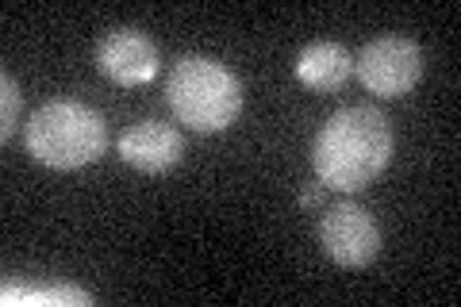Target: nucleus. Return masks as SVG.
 Here are the masks:
<instances>
[{
	"mask_svg": "<svg viewBox=\"0 0 461 307\" xmlns=\"http://www.w3.org/2000/svg\"><path fill=\"white\" fill-rule=\"evenodd\" d=\"M0 96H5V108H0V139L12 142V135H16V120H20V85L12 73H0Z\"/></svg>",
	"mask_w": 461,
	"mask_h": 307,
	"instance_id": "obj_9",
	"label": "nucleus"
},
{
	"mask_svg": "<svg viewBox=\"0 0 461 307\" xmlns=\"http://www.w3.org/2000/svg\"><path fill=\"white\" fill-rule=\"evenodd\" d=\"M120 158L139 173H166L185 158V139L173 123L142 120L120 135Z\"/></svg>",
	"mask_w": 461,
	"mask_h": 307,
	"instance_id": "obj_7",
	"label": "nucleus"
},
{
	"mask_svg": "<svg viewBox=\"0 0 461 307\" xmlns=\"http://www.w3.org/2000/svg\"><path fill=\"white\" fill-rule=\"evenodd\" d=\"M354 73L373 96H384V100L403 96L423 77V47L403 35H381L362 47Z\"/></svg>",
	"mask_w": 461,
	"mask_h": 307,
	"instance_id": "obj_4",
	"label": "nucleus"
},
{
	"mask_svg": "<svg viewBox=\"0 0 461 307\" xmlns=\"http://www.w3.org/2000/svg\"><path fill=\"white\" fill-rule=\"evenodd\" d=\"M323 188L327 185H320V181L304 185V188H300V203H304V208H320V203H323Z\"/></svg>",
	"mask_w": 461,
	"mask_h": 307,
	"instance_id": "obj_11",
	"label": "nucleus"
},
{
	"mask_svg": "<svg viewBox=\"0 0 461 307\" xmlns=\"http://www.w3.org/2000/svg\"><path fill=\"white\" fill-rule=\"evenodd\" d=\"M320 242L346 269H366L373 257L381 254V230L373 223V215L357 203H330L320 219Z\"/></svg>",
	"mask_w": 461,
	"mask_h": 307,
	"instance_id": "obj_5",
	"label": "nucleus"
},
{
	"mask_svg": "<svg viewBox=\"0 0 461 307\" xmlns=\"http://www.w3.org/2000/svg\"><path fill=\"white\" fill-rule=\"evenodd\" d=\"M23 142L39 166L81 169L108 150V123L96 108L81 104V100H47L27 120Z\"/></svg>",
	"mask_w": 461,
	"mask_h": 307,
	"instance_id": "obj_2",
	"label": "nucleus"
},
{
	"mask_svg": "<svg viewBox=\"0 0 461 307\" xmlns=\"http://www.w3.org/2000/svg\"><path fill=\"white\" fill-rule=\"evenodd\" d=\"M169 112L177 115V123L200 135H215L227 131L242 112V85L223 62L204 54H185L169 69Z\"/></svg>",
	"mask_w": 461,
	"mask_h": 307,
	"instance_id": "obj_3",
	"label": "nucleus"
},
{
	"mask_svg": "<svg viewBox=\"0 0 461 307\" xmlns=\"http://www.w3.org/2000/svg\"><path fill=\"white\" fill-rule=\"evenodd\" d=\"M296 77L315 93H335L354 77V58L342 42H330V39L308 42L296 58Z\"/></svg>",
	"mask_w": 461,
	"mask_h": 307,
	"instance_id": "obj_8",
	"label": "nucleus"
},
{
	"mask_svg": "<svg viewBox=\"0 0 461 307\" xmlns=\"http://www.w3.org/2000/svg\"><path fill=\"white\" fill-rule=\"evenodd\" d=\"M96 66L108 81L123 85V89H135V85H147L158 77V47L147 32L139 27H115L104 39L96 42Z\"/></svg>",
	"mask_w": 461,
	"mask_h": 307,
	"instance_id": "obj_6",
	"label": "nucleus"
},
{
	"mask_svg": "<svg viewBox=\"0 0 461 307\" xmlns=\"http://www.w3.org/2000/svg\"><path fill=\"white\" fill-rule=\"evenodd\" d=\"M23 303V300H32V303H85L89 307L93 303V296L89 292H81V288H47V292H5V303Z\"/></svg>",
	"mask_w": 461,
	"mask_h": 307,
	"instance_id": "obj_10",
	"label": "nucleus"
},
{
	"mask_svg": "<svg viewBox=\"0 0 461 307\" xmlns=\"http://www.w3.org/2000/svg\"><path fill=\"white\" fill-rule=\"evenodd\" d=\"M388 162H393V127L369 104L335 112L315 135V177L339 193H362L381 177Z\"/></svg>",
	"mask_w": 461,
	"mask_h": 307,
	"instance_id": "obj_1",
	"label": "nucleus"
}]
</instances>
